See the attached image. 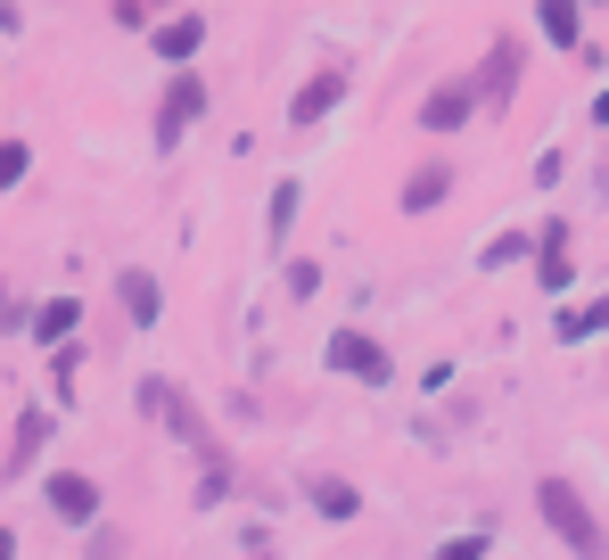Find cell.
Here are the masks:
<instances>
[{
  "instance_id": "1",
  "label": "cell",
  "mask_w": 609,
  "mask_h": 560,
  "mask_svg": "<svg viewBox=\"0 0 609 560\" xmlns=\"http://www.w3.org/2000/svg\"><path fill=\"white\" fill-rule=\"evenodd\" d=\"M536 503H543V520H552V536H560L569 552L601 560V528H593V511H585V494H577L569 479H543V487H536Z\"/></svg>"
},
{
  "instance_id": "2",
  "label": "cell",
  "mask_w": 609,
  "mask_h": 560,
  "mask_svg": "<svg viewBox=\"0 0 609 560\" xmlns=\"http://www.w3.org/2000/svg\"><path fill=\"white\" fill-rule=\"evenodd\" d=\"M149 412H165V421H174V429H181V438H190V445L206 453V479H215V470H223V445H215V429H206V421H198V404H190V396H181V387H174V380H149Z\"/></svg>"
},
{
  "instance_id": "3",
  "label": "cell",
  "mask_w": 609,
  "mask_h": 560,
  "mask_svg": "<svg viewBox=\"0 0 609 560\" xmlns=\"http://www.w3.org/2000/svg\"><path fill=\"white\" fill-rule=\"evenodd\" d=\"M198 108H206V82H198V75H174V82H165V116H157V140H165V149L198 124Z\"/></svg>"
},
{
  "instance_id": "4",
  "label": "cell",
  "mask_w": 609,
  "mask_h": 560,
  "mask_svg": "<svg viewBox=\"0 0 609 560\" xmlns=\"http://www.w3.org/2000/svg\"><path fill=\"white\" fill-rule=\"evenodd\" d=\"M330 363H338V371H354V380H371V387L387 380V346H371L363 330H338V338H330Z\"/></svg>"
},
{
  "instance_id": "5",
  "label": "cell",
  "mask_w": 609,
  "mask_h": 560,
  "mask_svg": "<svg viewBox=\"0 0 609 560\" xmlns=\"http://www.w3.org/2000/svg\"><path fill=\"white\" fill-rule=\"evenodd\" d=\"M41 494H50L58 520H99V487H91V479H75V470H58V479L41 487Z\"/></svg>"
},
{
  "instance_id": "6",
  "label": "cell",
  "mask_w": 609,
  "mask_h": 560,
  "mask_svg": "<svg viewBox=\"0 0 609 560\" xmlns=\"http://www.w3.org/2000/svg\"><path fill=\"white\" fill-rule=\"evenodd\" d=\"M543 256H536V281L543 288H569V273H577V256H569V223H543Z\"/></svg>"
},
{
  "instance_id": "7",
  "label": "cell",
  "mask_w": 609,
  "mask_h": 560,
  "mask_svg": "<svg viewBox=\"0 0 609 560\" xmlns=\"http://www.w3.org/2000/svg\"><path fill=\"white\" fill-rule=\"evenodd\" d=\"M338 91H346V75H322V82H305V91H297V108H288V124H297V132H305V124H322L330 108H338Z\"/></svg>"
},
{
  "instance_id": "8",
  "label": "cell",
  "mask_w": 609,
  "mask_h": 560,
  "mask_svg": "<svg viewBox=\"0 0 609 560\" xmlns=\"http://www.w3.org/2000/svg\"><path fill=\"white\" fill-rule=\"evenodd\" d=\"M420 116H429L436 132H453V124L470 116V82H436V91H429V108H420Z\"/></svg>"
},
{
  "instance_id": "9",
  "label": "cell",
  "mask_w": 609,
  "mask_h": 560,
  "mask_svg": "<svg viewBox=\"0 0 609 560\" xmlns=\"http://www.w3.org/2000/svg\"><path fill=\"white\" fill-rule=\"evenodd\" d=\"M124 314H132V330H157V281L149 273H124Z\"/></svg>"
},
{
  "instance_id": "10",
  "label": "cell",
  "mask_w": 609,
  "mask_h": 560,
  "mask_svg": "<svg viewBox=\"0 0 609 560\" xmlns=\"http://www.w3.org/2000/svg\"><path fill=\"white\" fill-rule=\"evenodd\" d=\"M305 494H313V511H330V520H354V511H363L346 479H305Z\"/></svg>"
},
{
  "instance_id": "11",
  "label": "cell",
  "mask_w": 609,
  "mask_h": 560,
  "mask_svg": "<svg viewBox=\"0 0 609 560\" xmlns=\"http://www.w3.org/2000/svg\"><path fill=\"white\" fill-rule=\"evenodd\" d=\"M445 190H453V181H445V165H420V174L404 181V206H412V215H429V206L445 198Z\"/></svg>"
},
{
  "instance_id": "12",
  "label": "cell",
  "mask_w": 609,
  "mask_h": 560,
  "mask_svg": "<svg viewBox=\"0 0 609 560\" xmlns=\"http://www.w3.org/2000/svg\"><path fill=\"white\" fill-rule=\"evenodd\" d=\"M511 82H519V58H511V41H502V50H487V75H478V91H487V99H511Z\"/></svg>"
},
{
  "instance_id": "13",
  "label": "cell",
  "mask_w": 609,
  "mask_h": 560,
  "mask_svg": "<svg viewBox=\"0 0 609 560\" xmlns=\"http://www.w3.org/2000/svg\"><path fill=\"white\" fill-rule=\"evenodd\" d=\"M41 438H50V421H41V412H26V421H17V453H9V479H26V462L41 453Z\"/></svg>"
},
{
  "instance_id": "14",
  "label": "cell",
  "mask_w": 609,
  "mask_h": 560,
  "mask_svg": "<svg viewBox=\"0 0 609 560\" xmlns=\"http://www.w3.org/2000/svg\"><path fill=\"white\" fill-rule=\"evenodd\" d=\"M198 41H206V17H174V26H165V41H157V50H165V58H190Z\"/></svg>"
},
{
  "instance_id": "15",
  "label": "cell",
  "mask_w": 609,
  "mask_h": 560,
  "mask_svg": "<svg viewBox=\"0 0 609 560\" xmlns=\"http://www.w3.org/2000/svg\"><path fill=\"white\" fill-rule=\"evenodd\" d=\"M75 322H82V305H75V297H50V305H41V322H33V330H41V338L58 346V338H67Z\"/></svg>"
},
{
  "instance_id": "16",
  "label": "cell",
  "mask_w": 609,
  "mask_h": 560,
  "mask_svg": "<svg viewBox=\"0 0 609 560\" xmlns=\"http://www.w3.org/2000/svg\"><path fill=\"white\" fill-rule=\"evenodd\" d=\"M543 33H552V41H577V33H585V17L569 9V0H543Z\"/></svg>"
},
{
  "instance_id": "17",
  "label": "cell",
  "mask_w": 609,
  "mask_h": 560,
  "mask_svg": "<svg viewBox=\"0 0 609 560\" xmlns=\"http://www.w3.org/2000/svg\"><path fill=\"white\" fill-rule=\"evenodd\" d=\"M593 330H609V297L585 305V314H569V322H560V338H593Z\"/></svg>"
},
{
  "instance_id": "18",
  "label": "cell",
  "mask_w": 609,
  "mask_h": 560,
  "mask_svg": "<svg viewBox=\"0 0 609 560\" xmlns=\"http://www.w3.org/2000/svg\"><path fill=\"white\" fill-rule=\"evenodd\" d=\"M288 215H297V181H281V190H272V239L288 232Z\"/></svg>"
},
{
  "instance_id": "19",
  "label": "cell",
  "mask_w": 609,
  "mask_h": 560,
  "mask_svg": "<svg viewBox=\"0 0 609 560\" xmlns=\"http://www.w3.org/2000/svg\"><path fill=\"white\" fill-rule=\"evenodd\" d=\"M17 174H26V140H0V190H9Z\"/></svg>"
},
{
  "instance_id": "20",
  "label": "cell",
  "mask_w": 609,
  "mask_h": 560,
  "mask_svg": "<svg viewBox=\"0 0 609 560\" xmlns=\"http://www.w3.org/2000/svg\"><path fill=\"white\" fill-rule=\"evenodd\" d=\"M436 560H487V536H461V544H445Z\"/></svg>"
},
{
  "instance_id": "21",
  "label": "cell",
  "mask_w": 609,
  "mask_h": 560,
  "mask_svg": "<svg viewBox=\"0 0 609 560\" xmlns=\"http://www.w3.org/2000/svg\"><path fill=\"white\" fill-rule=\"evenodd\" d=\"M9 552H17V536H9V528H0V560H9Z\"/></svg>"
},
{
  "instance_id": "22",
  "label": "cell",
  "mask_w": 609,
  "mask_h": 560,
  "mask_svg": "<svg viewBox=\"0 0 609 560\" xmlns=\"http://www.w3.org/2000/svg\"><path fill=\"white\" fill-rule=\"evenodd\" d=\"M593 116H601V124H609V91H601V99H593Z\"/></svg>"
}]
</instances>
